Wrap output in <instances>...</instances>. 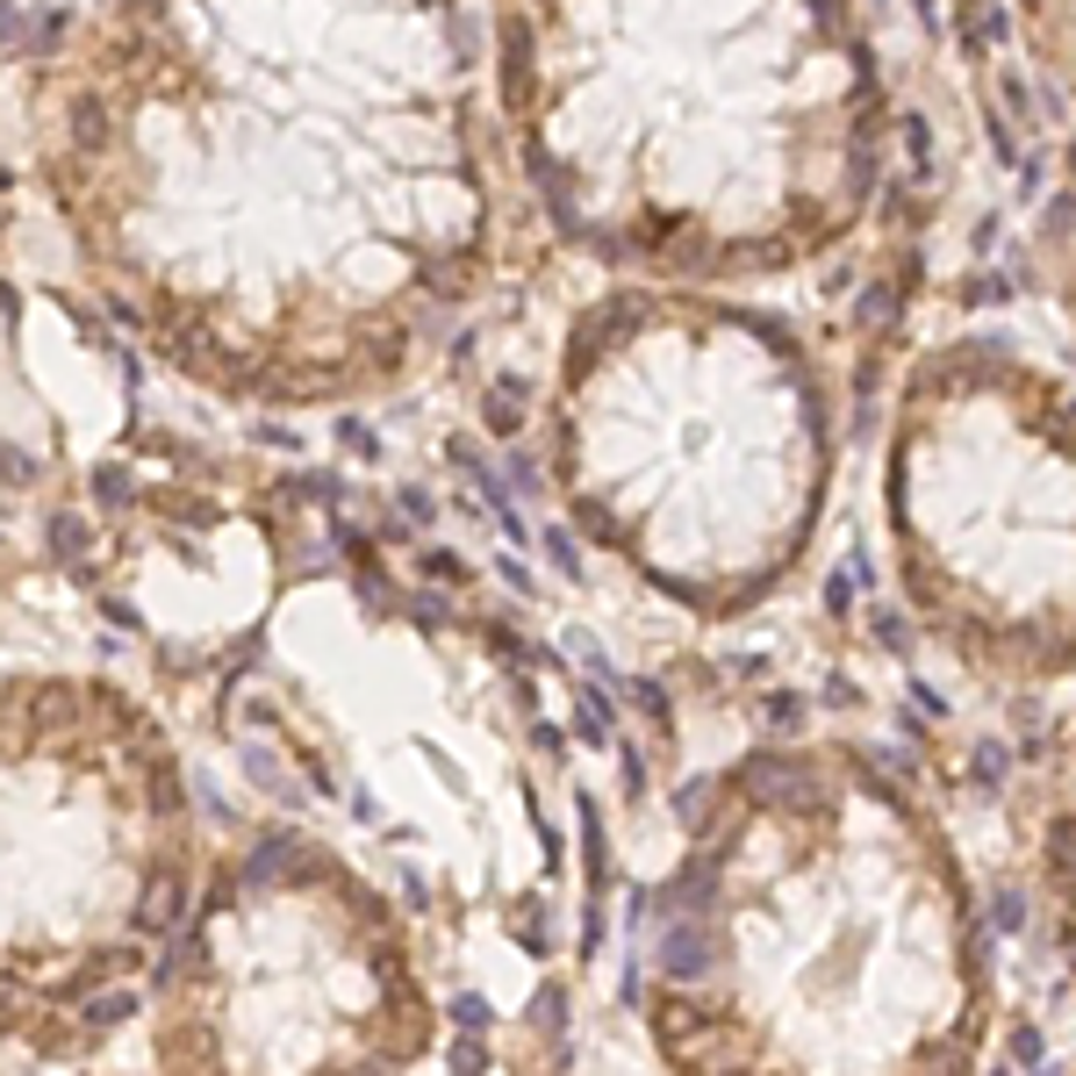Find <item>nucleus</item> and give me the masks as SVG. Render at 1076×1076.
<instances>
[{
    "instance_id": "obj_5",
    "label": "nucleus",
    "mask_w": 1076,
    "mask_h": 1076,
    "mask_svg": "<svg viewBox=\"0 0 1076 1076\" xmlns=\"http://www.w3.org/2000/svg\"><path fill=\"white\" fill-rule=\"evenodd\" d=\"M202 861L187 754L130 682L0 668V1048L94 1063L144 1026Z\"/></svg>"
},
{
    "instance_id": "obj_7",
    "label": "nucleus",
    "mask_w": 1076,
    "mask_h": 1076,
    "mask_svg": "<svg viewBox=\"0 0 1076 1076\" xmlns=\"http://www.w3.org/2000/svg\"><path fill=\"white\" fill-rule=\"evenodd\" d=\"M890 539L919 625L991 682L1076 675V388L991 345L912 367Z\"/></svg>"
},
{
    "instance_id": "obj_8",
    "label": "nucleus",
    "mask_w": 1076,
    "mask_h": 1076,
    "mask_svg": "<svg viewBox=\"0 0 1076 1076\" xmlns=\"http://www.w3.org/2000/svg\"><path fill=\"white\" fill-rule=\"evenodd\" d=\"M1026 832H1034V869L1048 890V919L1063 933L1069 962H1076V747H1063L1041 782L1026 776Z\"/></svg>"
},
{
    "instance_id": "obj_2",
    "label": "nucleus",
    "mask_w": 1076,
    "mask_h": 1076,
    "mask_svg": "<svg viewBox=\"0 0 1076 1076\" xmlns=\"http://www.w3.org/2000/svg\"><path fill=\"white\" fill-rule=\"evenodd\" d=\"M489 109L574 252L754 280L840 245L875 187L847 0H489Z\"/></svg>"
},
{
    "instance_id": "obj_1",
    "label": "nucleus",
    "mask_w": 1076,
    "mask_h": 1076,
    "mask_svg": "<svg viewBox=\"0 0 1076 1076\" xmlns=\"http://www.w3.org/2000/svg\"><path fill=\"white\" fill-rule=\"evenodd\" d=\"M467 0H86L29 72V173L86 295L237 409L409 388L503 245Z\"/></svg>"
},
{
    "instance_id": "obj_6",
    "label": "nucleus",
    "mask_w": 1076,
    "mask_h": 1076,
    "mask_svg": "<svg viewBox=\"0 0 1076 1076\" xmlns=\"http://www.w3.org/2000/svg\"><path fill=\"white\" fill-rule=\"evenodd\" d=\"M144 1055L187 1076L417 1069L438 1055V991L402 904L324 832L266 818L208 840Z\"/></svg>"
},
{
    "instance_id": "obj_4",
    "label": "nucleus",
    "mask_w": 1076,
    "mask_h": 1076,
    "mask_svg": "<svg viewBox=\"0 0 1076 1076\" xmlns=\"http://www.w3.org/2000/svg\"><path fill=\"white\" fill-rule=\"evenodd\" d=\"M545 474L639 582L739 617L790 582L826 517V367L782 316L696 280L611 287L560 338Z\"/></svg>"
},
{
    "instance_id": "obj_9",
    "label": "nucleus",
    "mask_w": 1076,
    "mask_h": 1076,
    "mask_svg": "<svg viewBox=\"0 0 1076 1076\" xmlns=\"http://www.w3.org/2000/svg\"><path fill=\"white\" fill-rule=\"evenodd\" d=\"M1041 259H1048V280L1063 295V309L1076 316V187L1055 194L1048 223H1041Z\"/></svg>"
},
{
    "instance_id": "obj_3",
    "label": "nucleus",
    "mask_w": 1076,
    "mask_h": 1076,
    "mask_svg": "<svg viewBox=\"0 0 1076 1076\" xmlns=\"http://www.w3.org/2000/svg\"><path fill=\"white\" fill-rule=\"evenodd\" d=\"M668 1069H919L983 1041V941L933 818L854 747L718 768L654 898Z\"/></svg>"
}]
</instances>
